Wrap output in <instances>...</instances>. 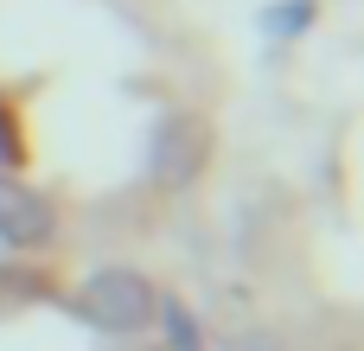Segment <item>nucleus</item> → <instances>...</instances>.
<instances>
[{
  "mask_svg": "<svg viewBox=\"0 0 364 351\" xmlns=\"http://www.w3.org/2000/svg\"><path fill=\"white\" fill-rule=\"evenodd\" d=\"M205 166H211V128H205V115H186V109L160 115L154 141H147V179L166 185V192H186V185H198Z\"/></svg>",
  "mask_w": 364,
  "mask_h": 351,
  "instance_id": "obj_1",
  "label": "nucleus"
},
{
  "mask_svg": "<svg viewBox=\"0 0 364 351\" xmlns=\"http://www.w3.org/2000/svg\"><path fill=\"white\" fill-rule=\"evenodd\" d=\"M77 313L96 333H141L160 313V301H154V288H147L141 269H96L83 281V294H77Z\"/></svg>",
  "mask_w": 364,
  "mask_h": 351,
  "instance_id": "obj_2",
  "label": "nucleus"
},
{
  "mask_svg": "<svg viewBox=\"0 0 364 351\" xmlns=\"http://www.w3.org/2000/svg\"><path fill=\"white\" fill-rule=\"evenodd\" d=\"M58 230V211L45 192L19 185V179H0V243L6 249H45Z\"/></svg>",
  "mask_w": 364,
  "mask_h": 351,
  "instance_id": "obj_3",
  "label": "nucleus"
},
{
  "mask_svg": "<svg viewBox=\"0 0 364 351\" xmlns=\"http://www.w3.org/2000/svg\"><path fill=\"white\" fill-rule=\"evenodd\" d=\"M166 333H173V345H179V351H205V345H198V333H192V320H186V307H173V301H166Z\"/></svg>",
  "mask_w": 364,
  "mask_h": 351,
  "instance_id": "obj_4",
  "label": "nucleus"
}]
</instances>
